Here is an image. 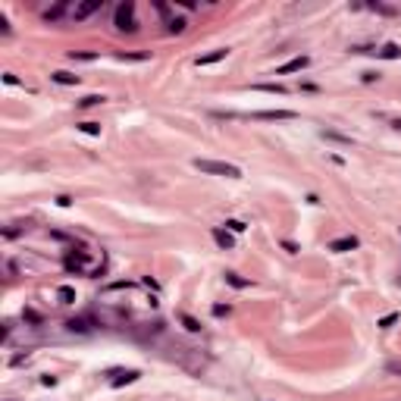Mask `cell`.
Instances as JSON below:
<instances>
[{
	"mask_svg": "<svg viewBox=\"0 0 401 401\" xmlns=\"http://www.w3.org/2000/svg\"><path fill=\"white\" fill-rule=\"evenodd\" d=\"M360 242L354 239V235H342V239H332L329 242V251H336V254H345V251H354Z\"/></svg>",
	"mask_w": 401,
	"mask_h": 401,
	"instance_id": "5",
	"label": "cell"
},
{
	"mask_svg": "<svg viewBox=\"0 0 401 401\" xmlns=\"http://www.w3.org/2000/svg\"><path fill=\"white\" fill-rule=\"evenodd\" d=\"M370 10H376V13H382V16H395V13H398L395 7H386V4H370Z\"/></svg>",
	"mask_w": 401,
	"mask_h": 401,
	"instance_id": "27",
	"label": "cell"
},
{
	"mask_svg": "<svg viewBox=\"0 0 401 401\" xmlns=\"http://www.w3.org/2000/svg\"><path fill=\"white\" fill-rule=\"evenodd\" d=\"M66 13H72V7L66 4V0H63V4H57V7H47L44 10V22H60Z\"/></svg>",
	"mask_w": 401,
	"mask_h": 401,
	"instance_id": "6",
	"label": "cell"
},
{
	"mask_svg": "<svg viewBox=\"0 0 401 401\" xmlns=\"http://www.w3.org/2000/svg\"><path fill=\"white\" fill-rule=\"evenodd\" d=\"M226 282H229L232 288H251V279H242L239 273H226Z\"/></svg>",
	"mask_w": 401,
	"mask_h": 401,
	"instance_id": "18",
	"label": "cell"
},
{
	"mask_svg": "<svg viewBox=\"0 0 401 401\" xmlns=\"http://www.w3.org/2000/svg\"><path fill=\"white\" fill-rule=\"evenodd\" d=\"M4 82H7V85H19V79H16L13 72H7V76H4Z\"/></svg>",
	"mask_w": 401,
	"mask_h": 401,
	"instance_id": "40",
	"label": "cell"
},
{
	"mask_svg": "<svg viewBox=\"0 0 401 401\" xmlns=\"http://www.w3.org/2000/svg\"><path fill=\"white\" fill-rule=\"evenodd\" d=\"M386 370H389V373H398V376H401V363H398V360H392Z\"/></svg>",
	"mask_w": 401,
	"mask_h": 401,
	"instance_id": "36",
	"label": "cell"
},
{
	"mask_svg": "<svg viewBox=\"0 0 401 401\" xmlns=\"http://www.w3.org/2000/svg\"><path fill=\"white\" fill-rule=\"evenodd\" d=\"M379 57H382V60H398V57H401V47H398V44H386V47L379 50Z\"/></svg>",
	"mask_w": 401,
	"mask_h": 401,
	"instance_id": "19",
	"label": "cell"
},
{
	"mask_svg": "<svg viewBox=\"0 0 401 401\" xmlns=\"http://www.w3.org/2000/svg\"><path fill=\"white\" fill-rule=\"evenodd\" d=\"M154 7H157V13L163 16V19H170V7H166V4H163V0H157V4H154Z\"/></svg>",
	"mask_w": 401,
	"mask_h": 401,
	"instance_id": "31",
	"label": "cell"
},
{
	"mask_svg": "<svg viewBox=\"0 0 401 401\" xmlns=\"http://www.w3.org/2000/svg\"><path fill=\"white\" fill-rule=\"evenodd\" d=\"M119 288H132V282H129V279H119V282H110V285H107V291H119Z\"/></svg>",
	"mask_w": 401,
	"mask_h": 401,
	"instance_id": "28",
	"label": "cell"
},
{
	"mask_svg": "<svg viewBox=\"0 0 401 401\" xmlns=\"http://www.w3.org/2000/svg\"><path fill=\"white\" fill-rule=\"evenodd\" d=\"M179 323H182V326H185V329H188V332H201V320H194L191 314H179Z\"/></svg>",
	"mask_w": 401,
	"mask_h": 401,
	"instance_id": "15",
	"label": "cell"
},
{
	"mask_svg": "<svg viewBox=\"0 0 401 401\" xmlns=\"http://www.w3.org/2000/svg\"><path fill=\"white\" fill-rule=\"evenodd\" d=\"M191 166L201 173H210V176H226V179H242V170L232 166V163H220V160H204V157H194Z\"/></svg>",
	"mask_w": 401,
	"mask_h": 401,
	"instance_id": "1",
	"label": "cell"
},
{
	"mask_svg": "<svg viewBox=\"0 0 401 401\" xmlns=\"http://www.w3.org/2000/svg\"><path fill=\"white\" fill-rule=\"evenodd\" d=\"M282 248H285V251H288V254H298V245H295V242H288V239H285V242H282Z\"/></svg>",
	"mask_w": 401,
	"mask_h": 401,
	"instance_id": "34",
	"label": "cell"
},
{
	"mask_svg": "<svg viewBox=\"0 0 401 401\" xmlns=\"http://www.w3.org/2000/svg\"><path fill=\"white\" fill-rule=\"evenodd\" d=\"M226 53H229V47H220V50H213V53H204V57H197L194 63H197V66H213V63L226 60Z\"/></svg>",
	"mask_w": 401,
	"mask_h": 401,
	"instance_id": "9",
	"label": "cell"
},
{
	"mask_svg": "<svg viewBox=\"0 0 401 401\" xmlns=\"http://www.w3.org/2000/svg\"><path fill=\"white\" fill-rule=\"evenodd\" d=\"M13 28H10V22H7V16H0V35H10Z\"/></svg>",
	"mask_w": 401,
	"mask_h": 401,
	"instance_id": "33",
	"label": "cell"
},
{
	"mask_svg": "<svg viewBox=\"0 0 401 401\" xmlns=\"http://www.w3.org/2000/svg\"><path fill=\"white\" fill-rule=\"evenodd\" d=\"M298 113L295 110H260L254 113V119H295Z\"/></svg>",
	"mask_w": 401,
	"mask_h": 401,
	"instance_id": "10",
	"label": "cell"
},
{
	"mask_svg": "<svg viewBox=\"0 0 401 401\" xmlns=\"http://www.w3.org/2000/svg\"><path fill=\"white\" fill-rule=\"evenodd\" d=\"M320 135H323V138H329V141H339V144H351L348 135H339V132H332V129H323Z\"/></svg>",
	"mask_w": 401,
	"mask_h": 401,
	"instance_id": "23",
	"label": "cell"
},
{
	"mask_svg": "<svg viewBox=\"0 0 401 401\" xmlns=\"http://www.w3.org/2000/svg\"><path fill=\"white\" fill-rule=\"evenodd\" d=\"M63 263H66L69 273H82V270L88 266V254H85V251H79V254H76V251H69Z\"/></svg>",
	"mask_w": 401,
	"mask_h": 401,
	"instance_id": "4",
	"label": "cell"
},
{
	"mask_svg": "<svg viewBox=\"0 0 401 401\" xmlns=\"http://www.w3.org/2000/svg\"><path fill=\"white\" fill-rule=\"evenodd\" d=\"M97 57H101L97 50H69V60L72 63H94Z\"/></svg>",
	"mask_w": 401,
	"mask_h": 401,
	"instance_id": "11",
	"label": "cell"
},
{
	"mask_svg": "<svg viewBox=\"0 0 401 401\" xmlns=\"http://www.w3.org/2000/svg\"><path fill=\"white\" fill-rule=\"evenodd\" d=\"M41 386H57V376H41Z\"/></svg>",
	"mask_w": 401,
	"mask_h": 401,
	"instance_id": "38",
	"label": "cell"
},
{
	"mask_svg": "<svg viewBox=\"0 0 401 401\" xmlns=\"http://www.w3.org/2000/svg\"><path fill=\"white\" fill-rule=\"evenodd\" d=\"M97 104H104V94H88V97H82V101H79L82 110H88V107H97Z\"/></svg>",
	"mask_w": 401,
	"mask_h": 401,
	"instance_id": "22",
	"label": "cell"
},
{
	"mask_svg": "<svg viewBox=\"0 0 401 401\" xmlns=\"http://www.w3.org/2000/svg\"><path fill=\"white\" fill-rule=\"evenodd\" d=\"M210 235H213V242H216V245H220L223 251H229V248H235V239H232V235H229L226 229H220V226H213V229H210Z\"/></svg>",
	"mask_w": 401,
	"mask_h": 401,
	"instance_id": "8",
	"label": "cell"
},
{
	"mask_svg": "<svg viewBox=\"0 0 401 401\" xmlns=\"http://www.w3.org/2000/svg\"><path fill=\"white\" fill-rule=\"evenodd\" d=\"M57 204H60V207H69V204H72V197H66V194H60V197H57Z\"/></svg>",
	"mask_w": 401,
	"mask_h": 401,
	"instance_id": "39",
	"label": "cell"
},
{
	"mask_svg": "<svg viewBox=\"0 0 401 401\" xmlns=\"http://www.w3.org/2000/svg\"><path fill=\"white\" fill-rule=\"evenodd\" d=\"M138 376H141L138 370H125V373H122L119 379H113V389H119V386H125V382H135Z\"/></svg>",
	"mask_w": 401,
	"mask_h": 401,
	"instance_id": "20",
	"label": "cell"
},
{
	"mask_svg": "<svg viewBox=\"0 0 401 401\" xmlns=\"http://www.w3.org/2000/svg\"><path fill=\"white\" fill-rule=\"evenodd\" d=\"M57 295H60L63 304H76V288H72V285H60V288H57Z\"/></svg>",
	"mask_w": 401,
	"mask_h": 401,
	"instance_id": "16",
	"label": "cell"
},
{
	"mask_svg": "<svg viewBox=\"0 0 401 401\" xmlns=\"http://www.w3.org/2000/svg\"><path fill=\"white\" fill-rule=\"evenodd\" d=\"M22 320L38 326V323H41V314H38V311H31V307H25V311H22Z\"/></svg>",
	"mask_w": 401,
	"mask_h": 401,
	"instance_id": "25",
	"label": "cell"
},
{
	"mask_svg": "<svg viewBox=\"0 0 401 401\" xmlns=\"http://www.w3.org/2000/svg\"><path fill=\"white\" fill-rule=\"evenodd\" d=\"M25 360H28V354H16V357H13V367H22Z\"/></svg>",
	"mask_w": 401,
	"mask_h": 401,
	"instance_id": "35",
	"label": "cell"
},
{
	"mask_svg": "<svg viewBox=\"0 0 401 401\" xmlns=\"http://www.w3.org/2000/svg\"><path fill=\"white\" fill-rule=\"evenodd\" d=\"M229 311H232L229 304H213V317H229Z\"/></svg>",
	"mask_w": 401,
	"mask_h": 401,
	"instance_id": "29",
	"label": "cell"
},
{
	"mask_svg": "<svg viewBox=\"0 0 401 401\" xmlns=\"http://www.w3.org/2000/svg\"><path fill=\"white\" fill-rule=\"evenodd\" d=\"M116 60L119 63H144V60H151V53L148 50H135V53H125L122 50V53H116Z\"/></svg>",
	"mask_w": 401,
	"mask_h": 401,
	"instance_id": "12",
	"label": "cell"
},
{
	"mask_svg": "<svg viewBox=\"0 0 401 401\" xmlns=\"http://www.w3.org/2000/svg\"><path fill=\"white\" fill-rule=\"evenodd\" d=\"M79 132H85V135H101V122H79Z\"/></svg>",
	"mask_w": 401,
	"mask_h": 401,
	"instance_id": "24",
	"label": "cell"
},
{
	"mask_svg": "<svg viewBox=\"0 0 401 401\" xmlns=\"http://www.w3.org/2000/svg\"><path fill=\"white\" fill-rule=\"evenodd\" d=\"M113 25H116L119 31H125V35H135V31H138V19H135V4H132V0H125V4L116 7Z\"/></svg>",
	"mask_w": 401,
	"mask_h": 401,
	"instance_id": "2",
	"label": "cell"
},
{
	"mask_svg": "<svg viewBox=\"0 0 401 401\" xmlns=\"http://www.w3.org/2000/svg\"><path fill=\"white\" fill-rule=\"evenodd\" d=\"M185 28H188V22L182 19V16H170V19H166V31L170 35H182Z\"/></svg>",
	"mask_w": 401,
	"mask_h": 401,
	"instance_id": "14",
	"label": "cell"
},
{
	"mask_svg": "<svg viewBox=\"0 0 401 401\" xmlns=\"http://www.w3.org/2000/svg\"><path fill=\"white\" fill-rule=\"evenodd\" d=\"M101 7H104V0H85V4H76V7H72V13H69V19L72 22H85L88 16H94Z\"/></svg>",
	"mask_w": 401,
	"mask_h": 401,
	"instance_id": "3",
	"label": "cell"
},
{
	"mask_svg": "<svg viewBox=\"0 0 401 401\" xmlns=\"http://www.w3.org/2000/svg\"><path fill=\"white\" fill-rule=\"evenodd\" d=\"M176 4H179V7H185V10H194V7H197L194 0H176Z\"/></svg>",
	"mask_w": 401,
	"mask_h": 401,
	"instance_id": "37",
	"label": "cell"
},
{
	"mask_svg": "<svg viewBox=\"0 0 401 401\" xmlns=\"http://www.w3.org/2000/svg\"><path fill=\"white\" fill-rule=\"evenodd\" d=\"M307 63H311V60H307V57H291L288 63H282L279 69H276V76H288V72H301Z\"/></svg>",
	"mask_w": 401,
	"mask_h": 401,
	"instance_id": "7",
	"label": "cell"
},
{
	"mask_svg": "<svg viewBox=\"0 0 401 401\" xmlns=\"http://www.w3.org/2000/svg\"><path fill=\"white\" fill-rule=\"evenodd\" d=\"M395 323H398V314H386V317L379 320V329H392Z\"/></svg>",
	"mask_w": 401,
	"mask_h": 401,
	"instance_id": "26",
	"label": "cell"
},
{
	"mask_svg": "<svg viewBox=\"0 0 401 401\" xmlns=\"http://www.w3.org/2000/svg\"><path fill=\"white\" fill-rule=\"evenodd\" d=\"M25 229H16V226H10V229H4V235H7V239H16V235H22Z\"/></svg>",
	"mask_w": 401,
	"mask_h": 401,
	"instance_id": "32",
	"label": "cell"
},
{
	"mask_svg": "<svg viewBox=\"0 0 401 401\" xmlns=\"http://www.w3.org/2000/svg\"><path fill=\"white\" fill-rule=\"evenodd\" d=\"M254 91H270V94H285V85H273V82H260V85H254Z\"/></svg>",
	"mask_w": 401,
	"mask_h": 401,
	"instance_id": "17",
	"label": "cell"
},
{
	"mask_svg": "<svg viewBox=\"0 0 401 401\" xmlns=\"http://www.w3.org/2000/svg\"><path fill=\"white\" fill-rule=\"evenodd\" d=\"M50 79L57 82V85H79L82 79L79 76H72V72H63V69H57V72H50Z\"/></svg>",
	"mask_w": 401,
	"mask_h": 401,
	"instance_id": "13",
	"label": "cell"
},
{
	"mask_svg": "<svg viewBox=\"0 0 401 401\" xmlns=\"http://www.w3.org/2000/svg\"><path fill=\"white\" fill-rule=\"evenodd\" d=\"M226 229H229V232H245L248 226H245L242 220H229V223H226Z\"/></svg>",
	"mask_w": 401,
	"mask_h": 401,
	"instance_id": "30",
	"label": "cell"
},
{
	"mask_svg": "<svg viewBox=\"0 0 401 401\" xmlns=\"http://www.w3.org/2000/svg\"><path fill=\"white\" fill-rule=\"evenodd\" d=\"M66 326H69V332H82V336H88V332H91V326H88L85 320H69Z\"/></svg>",
	"mask_w": 401,
	"mask_h": 401,
	"instance_id": "21",
	"label": "cell"
}]
</instances>
